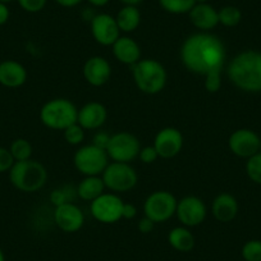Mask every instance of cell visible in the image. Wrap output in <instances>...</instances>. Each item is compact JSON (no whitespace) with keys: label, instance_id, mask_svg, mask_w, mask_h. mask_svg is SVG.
<instances>
[{"label":"cell","instance_id":"cell-1","mask_svg":"<svg viewBox=\"0 0 261 261\" xmlns=\"http://www.w3.org/2000/svg\"><path fill=\"white\" fill-rule=\"evenodd\" d=\"M225 59V49L217 36L207 32L193 34L185 40L180 47V60L190 72L207 74L222 71Z\"/></svg>","mask_w":261,"mask_h":261},{"label":"cell","instance_id":"cell-2","mask_svg":"<svg viewBox=\"0 0 261 261\" xmlns=\"http://www.w3.org/2000/svg\"><path fill=\"white\" fill-rule=\"evenodd\" d=\"M228 77L241 90L261 91V53L243 51L230 62Z\"/></svg>","mask_w":261,"mask_h":261},{"label":"cell","instance_id":"cell-3","mask_svg":"<svg viewBox=\"0 0 261 261\" xmlns=\"http://www.w3.org/2000/svg\"><path fill=\"white\" fill-rule=\"evenodd\" d=\"M8 173L12 185L18 191L27 193L41 190L47 180L46 168L32 159L16 162Z\"/></svg>","mask_w":261,"mask_h":261},{"label":"cell","instance_id":"cell-4","mask_svg":"<svg viewBox=\"0 0 261 261\" xmlns=\"http://www.w3.org/2000/svg\"><path fill=\"white\" fill-rule=\"evenodd\" d=\"M132 76L139 90L147 95H156L167 85L164 65L155 59H141L132 65Z\"/></svg>","mask_w":261,"mask_h":261},{"label":"cell","instance_id":"cell-5","mask_svg":"<svg viewBox=\"0 0 261 261\" xmlns=\"http://www.w3.org/2000/svg\"><path fill=\"white\" fill-rule=\"evenodd\" d=\"M79 109L68 99H53L47 101L40 110V119L42 124L50 129L64 130L77 123Z\"/></svg>","mask_w":261,"mask_h":261},{"label":"cell","instance_id":"cell-6","mask_svg":"<svg viewBox=\"0 0 261 261\" xmlns=\"http://www.w3.org/2000/svg\"><path fill=\"white\" fill-rule=\"evenodd\" d=\"M76 169L85 177L87 175H101L109 164L107 150L96 145H86L80 147L73 158Z\"/></svg>","mask_w":261,"mask_h":261},{"label":"cell","instance_id":"cell-7","mask_svg":"<svg viewBox=\"0 0 261 261\" xmlns=\"http://www.w3.org/2000/svg\"><path fill=\"white\" fill-rule=\"evenodd\" d=\"M104 185L114 193L127 192L137 185V173L129 163L112 162L108 164L101 174Z\"/></svg>","mask_w":261,"mask_h":261},{"label":"cell","instance_id":"cell-8","mask_svg":"<svg viewBox=\"0 0 261 261\" xmlns=\"http://www.w3.org/2000/svg\"><path fill=\"white\" fill-rule=\"evenodd\" d=\"M177 202V199L168 191H155L145 200V217L151 219L155 224L167 222L175 215Z\"/></svg>","mask_w":261,"mask_h":261},{"label":"cell","instance_id":"cell-9","mask_svg":"<svg viewBox=\"0 0 261 261\" xmlns=\"http://www.w3.org/2000/svg\"><path fill=\"white\" fill-rule=\"evenodd\" d=\"M109 159L118 163H130L139 158L141 145L139 139L129 132H119L110 136L107 146Z\"/></svg>","mask_w":261,"mask_h":261},{"label":"cell","instance_id":"cell-10","mask_svg":"<svg viewBox=\"0 0 261 261\" xmlns=\"http://www.w3.org/2000/svg\"><path fill=\"white\" fill-rule=\"evenodd\" d=\"M123 201L115 193H102L96 200L90 202V212L95 220L102 224H113L122 219Z\"/></svg>","mask_w":261,"mask_h":261},{"label":"cell","instance_id":"cell-11","mask_svg":"<svg viewBox=\"0 0 261 261\" xmlns=\"http://www.w3.org/2000/svg\"><path fill=\"white\" fill-rule=\"evenodd\" d=\"M207 210L204 201L196 196H186L177 202L175 215L182 225L187 228L197 227L202 224L206 218Z\"/></svg>","mask_w":261,"mask_h":261},{"label":"cell","instance_id":"cell-12","mask_svg":"<svg viewBox=\"0 0 261 261\" xmlns=\"http://www.w3.org/2000/svg\"><path fill=\"white\" fill-rule=\"evenodd\" d=\"M91 34L97 44L102 46H112L120 37L115 17L107 13L95 14L91 19Z\"/></svg>","mask_w":261,"mask_h":261},{"label":"cell","instance_id":"cell-13","mask_svg":"<svg viewBox=\"0 0 261 261\" xmlns=\"http://www.w3.org/2000/svg\"><path fill=\"white\" fill-rule=\"evenodd\" d=\"M54 223L65 233H76L84 227L85 215L82 210L73 202L55 206Z\"/></svg>","mask_w":261,"mask_h":261},{"label":"cell","instance_id":"cell-14","mask_svg":"<svg viewBox=\"0 0 261 261\" xmlns=\"http://www.w3.org/2000/svg\"><path fill=\"white\" fill-rule=\"evenodd\" d=\"M154 147L156 149L159 158L172 159L182 151L183 135L174 127L163 128L155 136Z\"/></svg>","mask_w":261,"mask_h":261},{"label":"cell","instance_id":"cell-15","mask_svg":"<svg viewBox=\"0 0 261 261\" xmlns=\"http://www.w3.org/2000/svg\"><path fill=\"white\" fill-rule=\"evenodd\" d=\"M230 151L241 158H251L260 149V139L250 129H237L228 140Z\"/></svg>","mask_w":261,"mask_h":261},{"label":"cell","instance_id":"cell-16","mask_svg":"<svg viewBox=\"0 0 261 261\" xmlns=\"http://www.w3.org/2000/svg\"><path fill=\"white\" fill-rule=\"evenodd\" d=\"M84 77L87 84L91 86H104L112 77V67L105 58L91 57L86 60L84 65Z\"/></svg>","mask_w":261,"mask_h":261},{"label":"cell","instance_id":"cell-17","mask_svg":"<svg viewBox=\"0 0 261 261\" xmlns=\"http://www.w3.org/2000/svg\"><path fill=\"white\" fill-rule=\"evenodd\" d=\"M108 118V110L101 102L91 101L85 104L81 109H79L77 123L86 129H99Z\"/></svg>","mask_w":261,"mask_h":261},{"label":"cell","instance_id":"cell-18","mask_svg":"<svg viewBox=\"0 0 261 261\" xmlns=\"http://www.w3.org/2000/svg\"><path fill=\"white\" fill-rule=\"evenodd\" d=\"M190 22L202 32H207L219 24L218 11L209 3H196L188 12Z\"/></svg>","mask_w":261,"mask_h":261},{"label":"cell","instance_id":"cell-19","mask_svg":"<svg viewBox=\"0 0 261 261\" xmlns=\"http://www.w3.org/2000/svg\"><path fill=\"white\" fill-rule=\"evenodd\" d=\"M27 81V71L16 60H3L0 63V85L8 89H17Z\"/></svg>","mask_w":261,"mask_h":261},{"label":"cell","instance_id":"cell-20","mask_svg":"<svg viewBox=\"0 0 261 261\" xmlns=\"http://www.w3.org/2000/svg\"><path fill=\"white\" fill-rule=\"evenodd\" d=\"M113 47V55L118 62L125 65H135L139 60H141V47L128 36H120L114 44Z\"/></svg>","mask_w":261,"mask_h":261},{"label":"cell","instance_id":"cell-21","mask_svg":"<svg viewBox=\"0 0 261 261\" xmlns=\"http://www.w3.org/2000/svg\"><path fill=\"white\" fill-rule=\"evenodd\" d=\"M212 212L215 219L220 223H229L237 217L238 202L229 193H220L214 199Z\"/></svg>","mask_w":261,"mask_h":261},{"label":"cell","instance_id":"cell-22","mask_svg":"<svg viewBox=\"0 0 261 261\" xmlns=\"http://www.w3.org/2000/svg\"><path fill=\"white\" fill-rule=\"evenodd\" d=\"M105 185L101 175H87L77 186V196L84 201L92 202L105 192Z\"/></svg>","mask_w":261,"mask_h":261},{"label":"cell","instance_id":"cell-23","mask_svg":"<svg viewBox=\"0 0 261 261\" xmlns=\"http://www.w3.org/2000/svg\"><path fill=\"white\" fill-rule=\"evenodd\" d=\"M120 32H134L141 24V12L136 6H123L115 16Z\"/></svg>","mask_w":261,"mask_h":261},{"label":"cell","instance_id":"cell-24","mask_svg":"<svg viewBox=\"0 0 261 261\" xmlns=\"http://www.w3.org/2000/svg\"><path fill=\"white\" fill-rule=\"evenodd\" d=\"M168 243L179 252H190L195 247V236L185 225L175 227L168 233Z\"/></svg>","mask_w":261,"mask_h":261},{"label":"cell","instance_id":"cell-25","mask_svg":"<svg viewBox=\"0 0 261 261\" xmlns=\"http://www.w3.org/2000/svg\"><path fill=\"white\" fill-rule=\"evenodd\" d=\"M159 4L170 14H188L196 4V0H159Z\"/></svg>","mask_w":261,"mask_h":261},{"label":"cell","instance_id":"cell-26","mask_svg":"<svg viewBox=\"0 0 261 261\" xmlns=\"http://www.w3.org/2000/svg\"><path fill=\"white\" fill-rule=\"evenodd\" d=\"M219 24L225 27H236L242 19V12L234 6H225L218 11Z\"/></svg>","mask_w":261,"mask_h":261},{"label":"cell","instance_id":"cell-27","mask_svg":"<svg viewBox=\"0 0 261 261\" xmlns=\"http://www.w3.org/2000/svg\"><path fill=\"white\" fill-rule=\"evenodd\" d=\"M14 162H23V160L31 159L32 156V145L26 139L14 140L9 147Z\"/></svg>","mask_w":261,"mask_h":261},{"label":"cell","instance_id":"cell-28","mask_svg":"<svg viewBox=\"0 0 261 261\" xmlns=\"http://www.w3.org/2000/svg\"><path fill=\"white\" fill-rule=\"evenodd\" d=\"M74 193H77V191H74L72 187H60L57 188L51 192L50 195V201L55 205V206H59V205L67 204V202L73 201Z\"/></svg>","mask_w":261,"mask_h":261},{"label":"cell","instance_id":"cell-29","mask_svg":"<svg viewBox=\"0 0 261 261\" xmlns=\"http://www.w3.org/2000/svg\"><path fill=\"white\" fill-rule=\"evenodd\" d=\"M241 253L245 261H261V241L251 240L246 242Z\"/></svg>","mask_w":261,"mask_h":261},{"label":"cell","instance_id":"cell-30","mask_svg":"<svg viewBox=\"0 0 261 261\" xmlns=\"http://www.w3.org/2000/svg\"><path fill=\"white\" fill-rule=\"evenodd\" d=\"M64 134V140L68 142L69 145H81L85 140V129L79 124V123H74L71 127H68L67 129L63 130Z\"/></svg>","mask_w":261,"mask_h":261},{"label":"cell","instance_id":"cell-31","mask_svg":"<svg viewBox=\"0 0 261 261\" xmlns=\"http://www.w3.org/2000/svg\"><path fill=\"white\" fill-rule=\"evenodd\" d=\"M246 170L251 179L255 183L261 185V154H255L253 156L248 158Z\"/></svg>","mask_w":261,"mask_h":261},{"label":"cell","instance_id":"cell-32","mask_svg":"<svg viewBox=\"0 0 261 261\" xmlns=\"http://www.w3.org/2000/svg\"><path fill=\"white\" fill-rule=\"evenodd\" d=\"M222 86V71H213L205 74V89L214 94L218 92Z\"/></svg>","mask_w":261,"mask_h":261},{"label":"cell","instance_id":"cell-33","mask_svg":"<svg viewBox=\"0 0 261 261\" xmlns=\"http://www.w3.org/2000/svg\"><path fill=\"white\" fill-rule=\"evenodd\" d=\"M23 11L29 13H39L46 6L47 0H17Z\"/></svg>","mask_w":261,"mask_h":261},{"label":"cell","instance_id":"cell-34","mask_svg":"<svg viewBox=\"0 0 261 261\" xmlns=\"http://www.w3.org/2000/svg\"><path fill=\"white\" fill-rule=\"evenodd\" d=\"M139 159L141 160L144 164H152V163H155L159 159V154H158L154 145H152V146H145L141 147V150H140Z\"/></svg>","mask_w":261,"mask_h":261},{"label":"cell","instance_id":"cell-35","mask_svg":"<svg viewBox=\"0 0 261 261\" xmlns=\"http://www.w3.org/2000/svg\"><path fill=\"white\" fill-rule=\"evenodd\" d=\"M14 159L12 156L9 149L6 147H0V173H6L11 170V168L13 167Z\"/></svg>","mask_w":261,"mask_h":261},{"label":"cell","instance_id":"cell-36","mask_svg":"<svg viewBox=\"0 0 261 261\" xmlns=\"http://www.w3.org/2000/svg\"><path fill=\"white\" fill-rule=\"evenodd\" d=\"M154 227L155 223L152 222L151 219H149L147 217H144L142 219L139 220V223H137V228H139L140 232L144 233V234L152 232V230H154Z\"/></svg>","mask_w":261,"mask_h":261},{"label":"cell","instance_id":"cell-37","mask_svg":"<svg viewBox=\"0 0 261 261\" xmlns=\"http://www.w3.org/2000/svg\"><path fill=\"white\" fill-rule=\"evenodd\" d=\"M137 215V207L134 204H123L122 209V219H134Z\"/></svg>","mask_w":261,"mask_h":261},{"label":"cell","instance_id":"cell-38","mask_svg":"<svg viewBox=\"0 0 261 261\" xmlns=\"http://www.w3.org/2000/svg\"><path fill=\"white\" fill-rule=\"evenodd\" d=\"M109 140H110L109 135L105 134V132H99V134L94 137V145H96V146L99 147H102V149H107Z\"/></svg>","mask_w":261,"mask_h":261},{"label":"cell","instance_id":"cell-39","mask_svg":"<svg viewBox=\"0 0 261 261\" xmlns=\"http://www.w3.org/2000/svg\"><path fill=\"white\" fill-rule=\"evenodd\" d=\"M9 16H11V12H9L8 4L0 3V26H3L8 22Z\"/></svg>","mask_w":261,"mask_h":261},{"label":"cell","instance_id":"cell-40","mask_svg":"<svg viewBox=\"0 0 261 261\" xmlns=\"http://www.w3.org/2000/svg\"><path fill=\"white\" fill-rule=\"evenodd\" d=\"M55 3L60 7H64V8H74L79 4H81L84 0H54Z\"/></svg>","mask_w":261,"mask_h":261},{"label":"cell","instance_id":"cell-41","mask_svg":"<svg viewBox=\"0 0 261 261\" xmlns=\"http://www.w3.org/2000/svg\"><path fill=\"white\" fill-rule=\"evenodd\" d=\"M87 2H89L92 7H97V8H100V7L108 6L110 0H87Z\"/></svg>","mask_w":261,"mask_h":261},{"label":"cell","instance_id":"cell-42","mask_svg":"<svg viewBox=\"0 0 261 261\" xmlns=\"http://www.w3.org/2000/svg\"><path fill=\"white\" fill-rule=\"evenodd\" d=\"M123 6H139L140 3H142L144 0H119Z\"/></svg>","mask_w":261,"mask_h":261},{"label":"cell","instance_id":"cell-43","mask_svg":"<svg viewBox=\"0 0 261 261\" xmlns=\"http://www.w3.org/2000/svg\"><path fill=\"white\" fill-rule=\"evenodd\" d=\"M0 261H6V256H4L3 251H2V248H0Z\"/></svg>","mask_w":261,"mask_h":261},{"label":"cell","instance_id":"cell-44","mask_svg":"<svg viewBox=\"0 0 261 261\" xmlns=\"http://www.w3.org/2000/svg\"><path fill=\"white\" fill-rule=\"evenodd\" d=\"M12 2H13V0H0V3H4V4H9L12 3Z\"/></svg>","mask_w":261,"mask_h":261},{"label":"cell","instance_id":"cell-45","mask_svg":"<svg viewBox=\"0 0 261 261\" xmlns=\"http://www.w3.org/2000/svg\"><path fill=\"white\" fill-rule=\"evenodd\" d=\"M209 0H196V3H207Z\"/></svg>","mask_w":261,"mask_h":261}]
</instances>
